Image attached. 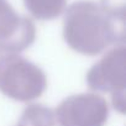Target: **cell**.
<instances>
[{
	"mask_svg": "<svg viewBox=\"0 0 126 126\" xmlns=\"http://www.w3.org/2000/svg\"><path fill=\"white\" fill-rule=\"evenodd\" d=\"M63 37L76 52L95 56L112 43L124 41L125 24L111 19L99 4L80 0L66 11Z\"/></svg>",
	"mask_w": 126,
	"mask_h": 126,
	"instance_id": "obj_1",
	"label": "cell"
},
{
	"mask_svg": "<svg viewBox=\"0 0 126 126\" xmlns=\"http://www.w3.org/2000/svg\"><path fill=\"white\" fill-rule=\"evenodd\" d=\"M47 79L41 68L17 56L6 54L0 62V92L17 101H31L42 95Z\"/></svg>",
	"mask_w": 126,
	"mask_h": 126,
	"instance_id": "obj_2",
	"label": "cell"
},
{
	"mask_svg": "<svg viewBox=\"0 0 126 126\" xmlns=\"http://www.w3.org/2000/svg\"><path fill=\"white\" fill-rule=\"evenodd\" d=\"M125 47L122 45L109 51L87 74L90 89L110 93L114 108L125 112Z\"/></svg>",
	"mask_w": 126,
	"mask_h": 126,
	"instance_id": "obj_3",
	"label": "cell"
},
{
	"mask_svg": "<svg viewBox=\"0 0 126 126\" xmlns=\"http://www.w3.org/2000/svg\"><path fill=\"white\" fill-rule=\"evenodd\" d=\"M54 116L59 126H104L109 105L98 94L72 95L57 106Z\"/></svg>",
	"mask_w": 126,
	"mask_h": 126,
	"instance_id": "obj_4",
	"label": "cell"
},
{
	"mask_svg": "<svg viewBox=\"0 0 126 126\" xmlns=\"http://www.w3.org/2000/svg\"><path fill=\"white\" fill-rule=\"evenodd\" d=\"M35 37L32 20L19 15L8 0H0V48L6 54H17L31 46Z\"/></svg>",
	"mask_w": 126,
	"mask_h": 126,
	"instance_id": "obj_5",
	"label": "cell"
},
{
	"mask_svg": "<svg viewBox=\"0 0 126 126\" xmlns=\"http://www.w3.org/2000/svg\"><path fill=\"white\" fill-rule=\"evenodd\" d=\"M29 13L38 20H53L64 13L67 0H24Z\"/></svg>",
	"mask_w": 126,
	"mask_h": 126,
	"instance_id": "obj_6",
	"label": "cell"
},
{
	"mask_svg": "<svg viewBox=\"0 0 126 126\" xmlns=\"http://www.w3.org/2000/svg\"><path fill=\"white\" fill-rule=\"evenodd\" d=\"M17 126H56V116L51 109L33 104L24 110Z\"/></svg>",
	"mask_w": 126,
	"mask_h": 126,
	"instance_id": "obj_7",
	"label": "cell"
},
{
	"mask_svg": "<svg viewBox=\"0 0 126 126\" xmlns=\"http://www.w3.org/2000/svg\"><path fill=\"white\" fill-rule=\"evenodd\" d=\"M125 1L126 0H100V8L115 21L125 24Z\"/></svg>",
	"mask_w": 126,
	"mask_h": 126,
	"instance_id": "obj_8",
	"label": "cell"
},
{
	"mask_svg": "<svg viewBox=\"0 0 126 126\" xmlns=\"http://www.w3.org/2000/svg\"><path fill=\"white\" fill-rule=\"evenodd\" d=\"M5 56H6V53H5V52L1 49V48H0V62H1V59H3Z\"/></svg>",
	"mask_w": 126,
	"mask_h": 126,
	"instance_id": "obj_9",
	"label": "cell"
}]
</instances>
